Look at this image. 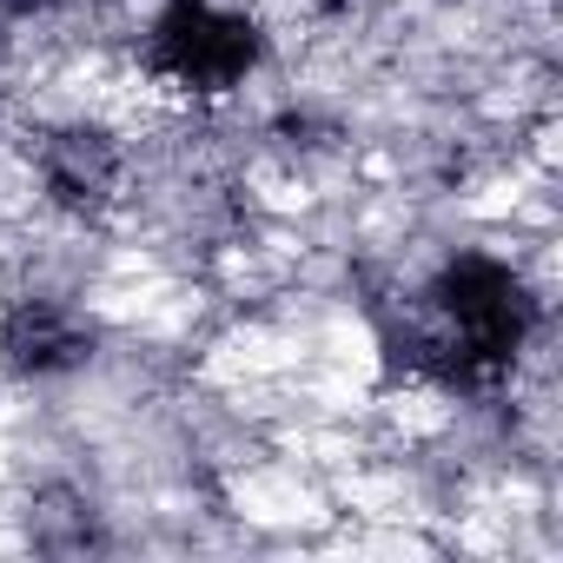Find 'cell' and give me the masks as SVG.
Wrapping results in <instances>:
<instances>
[{"label": "cell", "instance_id": "obj_1", "mask_svg": "<svg viewBox=\"0 0 563 563\" xmlns=\"http://www.w3.org/2000/svg\"><path fill=\"white\" fill-rule=\"evenodd\" d=\"M159 54L186 80H232V74L252 67L258 41H252L245 21H225V14L199 8V0H179V8L166 14V27H159Z\"/></svg>", "mask_w": 563, "mask_h": 563}, {"label": "cell", "instance_id": "obj_2", "mask_svg": "<svg viewBox=\"0 0 563 563\" xmlns=\"http://www.w3.org/2000/svg\"><path fill=\"white\" fill-rule=\"evenodd\" d=\"M451 312H457V325L471 332L477 352H510V345H517L523 306H517V286H510L504 265L464 258V265L451 272Z\"/></svg>", "mask_w": 563, "mask_h": 563}]
</instances>
